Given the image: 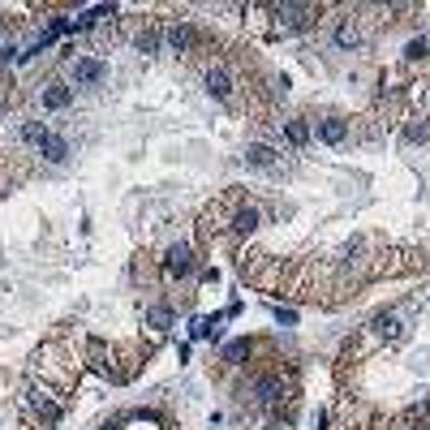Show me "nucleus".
<instances>
[{"label":"nucleus","instance_id":"nucleus-1","mask_svg":"<svg viewBox=\"0 0 430 430\" xmlns=\"http://www.w3.org/2000/svg\"><path fill=\"white\" fill-rule=\"evenodd\" d=\"M374 336H383V340H405V331H409V318L405 310H383V314H374Z\"/></svg>","mask_w":430,"mask_h":430},{"label":"nucleus","instance_id":"nucleus-2","mask_svg":"<svg viewBox=\"0 0 430 430\" xmlns=\"http://www.w3.org/2000/svg\"><path fill=\"white\" fill-rule=\"evenodd\" d=\"M69 73H73L77 86H99L104 77H108V65H104V60H95V56H77Z\"/></svg>","mask_w":430,"mask_h":430},{"label":"nucleus","instance_id":"nucleus-3","mask_svg":"<svg viewBox=\"0 0 430 430\" xmlns=\"http://www.w3.org/2000/svg\"><path fill=\"white\" fill-rule=\"evenodd\" d=\"M276 18L284 30H301V26H310L318 18V9L314 5H276Z\"/></svg>","mask_w":430,"mask_h":430},{"label":"nucleus","instance_id":"nucleus-4","mask_svg":"<svg viewBox=\"0 0 430 430\" xmlns=\"http://www.w3.org/2000/svg\"><path fill=\"white\" fill-rule=\"evenodd\" d=\"M164 267H168V276H194L198 272V259H194V250H189V246H172L168 259H164Z\"/></svg>","mask_w":430,"mask_h":430},{"label":"nucleus","instance_id":"nucleus-5","mask_svg":"<svg viewBox=\"0 0 430 430\" xmlns=\"http://www.w3.org/2000/svg\"><path fill=\"white\" fill-rule=\"evenodd\" d=\"M164 43H168V52H189V47L198 43V30L189 22H177V26L164 30Z\"/></svg>","mask_w":430,"mask_h":430},{"label":"nucleus","instance_id":"nucleus-6","mask_svg":"<svg viewBox=\"0 0 430 430\" xmlns=\"http://www.w3.org/2000/svg\"><path fill=\"white\" fill-rule=\"evenodd\" d=\"M259 219H263V211H259V206H250V202H241V206H237V211H232V232H254V228H259Z\"/></svg>","mask_w":430,"mask_h":430},{"label":"nucleus","instance_id":"nucleus-7","mask_svg":"<svg viewBox=\"0 0 430 430\" xmlns=\"http://www.w3.org/2000/svg\"><path fill=\"white\" fill-rule=\"evenodd\" d=\"M35 147H39V151L47 155V159H52V164H65V155H69V142H65V138H56L52 130H47V134H43L39 142H35Z\"/></svg>","mask_w":430,"mask_h":430},{"label":"nucleus","instance_id":"nucleus-8","mask_svg":"<svg viewBox=\"0 0 430 430\" xmlns=\"http://www.w3.org/2000/svg\"><path fill=\"white\" fill-rule=\"evenodd\" d=\"M318 138H323V142H327V147H340V142L348 138V125H344L340 117H327L323 125H318Z\"/></svg>","mask_w":430,"mask_h":430},{"label":"nucleus","instance_id":"nucleus-9","mask_svg":"<svg viewBox=\"0 0 430 430\" xmlns=\"http://www.w3.org/2000/svg\"><path fill=\"white\" fill-rule=\"evenodd\" d=\"M206 91H211L215 99H228V95H232V77H228V69H211V73H206Z\"/></svg>","mask_w":430,"mask_h":430},{"label":"nucleus","instance_id":"nucleus-10","mask_svg":"<svg viewBox=\"0 0 430 430\" xmlns=\"http://www.w3.org/2000/svg\"><path fill=\"white\" fill-rule=\"evenodd\" d=\"M276 159H280V155H276L272 147H263V142H254V147L246 151V164H250V168H276Z\"/></svg>","mask_w":430,"mask_h":430},{"label":"nucleus","instance_id":"nucleus-11","mask_svg":"<svg viewBox=\"0 0 430 430\" xmlns=\"http://www.w3.org/2000/svg\"><path fill=\"white\" fill-rule=\"evenodd\" d=\"M357 43H361L357 22H353V18H344V22L336 26V47H344V52H348V47H357Z\"/></svg>","mask_w":430,"mask_h":430},{"label":"nucleus","instance_id":"nucleus-12","mask_svg":"<svg viewBox=\"0 0 430 430\" xmlns=\"http://www.w3.org/2000/svg\"><path fill=\"white\" fill-rule=\"evenodd\" d=\"M69 99H73L69 86H60V82L43 91V108H52V112H56V108H69Z\"/></svg>","mask_w":430,"mask_h":430},{"label":"nucleus","instance_id":"nucleus-13","mask_svg":"<svg viewBox=\"0 0 430 430\" xmlns=\"http://www.w3.org/2000/svg\"><path fill=\"white\" fill-rule=\"evenodd\" d=\"M284 138H289L293 147H306L310 142V125L306 121H284Z\"/></svg>","mask_w":430,"mask_h":430},{"label":"nucleus","instance_id":"nucleus-14","mask_svg":"<svg viewBox=\"0 0 430 430\" xmlns=\"http://www.w3.org/2000/svg\"><path fill=\"white\" fill-rule=\"evenodd\" d=\"M134 47H138V52H155V47H159V30L155 26H142L138 39H134Z\"/></svg>","mask_w":430,"mask_h":430},{"label":"nucleus","instance_id":"nucleus-15","mask_svg":"<svg viewBox=\"0 0 430 430\" xmlns=\"http://www.w3.org/2000/svg\"><path fill=\"white\" fill-rule=\"evenodd\" d=\"M405 142H430V125L426 121H409L405 125Z\"/></svg>","mask_w":430,"mask_h":430},{"label":"nucleus","instance_id":"nucleus-16","mask_svg":"<svg viewBox=\"0 0 430 430\" xmlns=\"http://www.w3.org/2000/svg\"><path fill=\"white\" fill-rule=\"evenodd\" d=\"M147 323H151V327H172V310H168V306H151V310H147Z\"/></svg>","mask_w":430,"mask_h":430},{"label":"nucleus","instance_id":"nucleus-17","mask_svg":"<svg viewBox=\"0 0 430 430\" xmlns=\"http://www.w3.org/2000/svg\"><path fill=\"white\" fill-rule=\"evenodd\" d=\"M250 353V340H232L228 348H224V361H241Z\"/></svg>","mask_w":430,"mask_h":430},{"label":"nucleus","instance_id":"nucleus-18","mask_svg":"<svg viewBox=\"0 0 430 430\" xmlns=\"http://www.w3.org/2000/svg\"><path fill=\"white\" fill-rule=\"evenodd\" d=\"M426 52H430V43H426V39H413V43L405 47V56H409V60H426Z\"/></svg>","mask_w":430,"mask_h":430},{"label":"nucleus","instance_id":"nucleus-19","mask_svg":"<svg viewBox=\"0 0 430 430\" xmlns=\"http://www.w3.org/2000/svg\"><path fill=\"white\" fill-rule=\"evenodd\" d=\"M276 318H280V323H289V327H293V323H297V310H276Z\"/></svg>","mask_w":430,"mask_h":430}]
</instances>
